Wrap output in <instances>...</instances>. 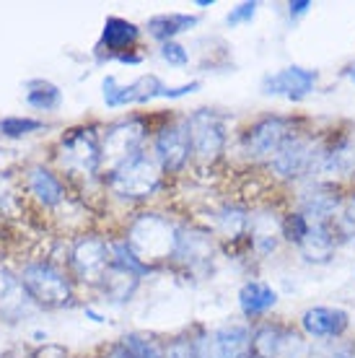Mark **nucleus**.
<instances>
[{
    "label": "nucleus",
    "mask_w": 355,
    "mask_h": 358,
    "mask_svg": "<svg viewBox=\"0 0 355 358\" xmlns=\"http://www.w3.org/2000/svg\"><path fill=\"white\" fill-rule=\"evenodd\" d=\"M301 327L309 338H317V341L342 338L350 327V314L340 306H314V309L303 312Z\"/></svg>",
    "instance_id": "15"
},
{
    "label": "nucleus",
    "mask_w": 355,
    "mask_h": 358,
    "mask_svg": "<svg viewBox=\"0 0 355 358\" xmlns=\"http://www.w3.org/2000/svg\"><path fill=\"white\" fill-rule=\"evenodd\" d=\"M127 247L133 250V255L140 262L177 257L179 231L161 215H140L127 234Z\"/></svg>",
    "instance_id": "1"
},
{
    "label": "nucleus",
    "mask_w": 355,
    "mask_h": 358,
    "mask_svg": "<svg viewBox=\"0 0 355 358\" xmlns=\"http://www.w3.org/2000/svg\"><path fill=\"white\" fill-rule=\"evenodd\" d=\"M164 83L159 81V76H143L130 86H119L115 76L104 78V101L107 107H124V104H140V101H151V99L164 94Z\"/></svg>",
    "instance_id": "13"
},
{
    "label": "nucleus",
    "mask_w": 355,
    "mask_h": 358,
    "mask_svg": "<svg viewBox=\"0 0 355 358\" xmlns=\"http://www.w3.org/2000/svg\"><path fill=\"white\" fill-rule=\"evenodd\" d=\"M109 358H130V353H127L124 348H117V350H112V356Z\"/></svg>",
    "instance_id": "31"
},
{
    "label": "nucleus",
    "mask_w": 355,
    "mask_h": 358,
    "mask_svg": "<svg viewBox=\"0 0 355 358\" xmlns=\"http://www.w3.org/2000/svg\"><path fill=\"white\" fill-rule=\"evenodd\" d=\"M355 174V138L353 135H342L332 143H319L314 166H311V179H319L321 182H332L340 177H350Z\"/></svg>",
    "instance_id": "6"
},
{
    "label": "nucleus",
    "mask_w": 355,
    "mask_h": 358,
    "mask_svg": "<svg viewBox=\"0 0 355 358\" xmlns=\"http://www.w3.org/2000/svg\"><path fill=\"white\" fill-rule=\"evenodd\" d=\"M143 130L140 120H130V122H119V125L109 127L104 135V145H101V162H109V171H115L119 164L133 159L135 153H140Z\"/></svg>",
    "instance_id": "11"
},
{
    "label": "nucleus",
    "mask_w": 355,
    "mask_h": 358,
    "mask_svg": "<svg viewBox=\"0 0 355 358\" xmlns=\"http://www.w3.org/2000/svg\"><path fill=\"white\" fill-rule=\"evenodd\" d=\"M311 6H314L311 0H294V3H288V10H291V16H303Z\"/></svg>",
    "instance_id": "29"
},
{
    "label": "nucleus",
    "mask_w": 355,
    "mask_h": 358,
    "mask_svg": "<svg viewBox=\"0 0 355 358\" xmlns=\"http://www.w3.org/2000/svg\"><path fill=\"white\" fill-rule=\"evenodd\" d=\"M60 164L73 174H96L101 164V148L94 130H71L60 143Z\"/></svg>",
    "instance_id": "9"
},
{
    "label": "nucleus",
    "mask_w": 355,
    "mask_h": 358,
    "mask_svg": "<svg viewBox=\"0 0 355 358\" xmlns=\"http://www.w3.org/2000/svg\"><path fill=\"white\" fill-rule=\"evenodd\" d=\"M275 304H277V291L273 286L262 283V280H247L239 288V306L241 312H244V317H249V320L267 314Z\"/></svg>",
    "instance_id": "18"
},
{
    "label": "nucleus",
    "mask_w": 355,
    "mask_h": 358,
    "mask_svg": "<svg viewBox=\"0 0 355 358\" xmlns=\"http://www.w3.org/2000/svg\"><path fill=\"white\" fill-rule=\"evenodd\" d=\"M329 358H355V353L353 350H338L335 356H329Z\"/></svg>",
    "instance_id": "30"
},
{
    "label": "nucleus",
    "mask_w": 355,
    "mask_h": 358,
    "mask_svg": "<svg viewBox=\"0 0 355 358\" xmlns=\"http://www.w3.org/2000/svg\"><path fill=\"white\" fill-rule=\"evenodd\" d=\"M153 153L156 162L161 164V169L177 171L187 164V159L192 156V145H189V130H187V120L171 122L156 135L153 143Z\"/></svg>",
    "instance_id": "12"
},
{
    "label": "nucleus",
    "mask_w": 355,
    "mask_h": 358,
    "mask_svg": "<svg viewBox=\"0 0 355 358\" xmlns=\"http://www.w3.org/2000/svg\"><path fill=\"white\" fill-rule=\"evenodd\" d=\"M21 283L29 296H34L36 301L47 306H62L71 301V286L52 265H45V262L27 265L21 273Z\"/></svg>",
    "instance_id": "8"
},
{
    "label": "nucleus",
    "mask_w": 355,
    "mask_h": 358,
    "mask_svg": "<svg viewBox=\"0 0 355 358\" xmlns=\"http://www.w3.org/2000/svg\"><path fill=\"white\" fill-rule=\"evenodd\" d=\"M259 3H254V0H249V3H241V6H236V8L226 16V24L229 27H236V24H247V21H252L254 18V13H257Z\"/></svg>",
    "instance_id": "28"
},
{
    "label": "nucleus",
    "mask_w": 355,
    "mask_h": 358,
    "mask_svg": "<svg viewBox=\"0 0 355 358\" xmlns=\"http://www.w3.org/2000/svg\"><path fill=\"white\" fill-rule=\"evenodd\" d=\"M296 122L294 120H288V117H262L257 120L254 125L249 127L244 138H241V148L247 153L252 162H270L277 151H280V145L296 135Z\"/></svg>",
    "instance_id": "3"
},
{
    "label": "nucleus",
    "mask_w": 355,
    "mask_h": 358,
    "mask_svg": "<svg viewBox=\"0 0 355 358\" xmlns=\"http://www.w3.org/2000/svg\"><path fill=\"white\" fill-rule=\"evenodd\" d=\"M112 247L101 239H80L73 250V268L80 280H99L112 268Z\"/></svg>",
    "instance_id": "14"
},
{
    "label": "nucleus",
    "mask_w": 355,
    "mask_h": 358,
    "mask_svg": "<svg viewBox=\"0 0 355 358\" xmlns=\"http://www.w3.org/2000/svg\"><path fill=\"white\" fill-rule=\"evenodd\" d=\"M335 231H338L340 242H350L355 239V195H347L340 200V208L335 213Z\"/></svg>",
    "instance_id": "23"
},
{
    "label": "nucleus",
    "mask_w": 355,
    "mask_h": 358,
    "mask_svg": "<svg viewBox=\"0 0 355 358\" xmlns=\"http://www.w3.org/2000/svg\"><path fill=\"white\" fill-rule=\"evenodd\" d=\"M345 76H347V78H350V81L355 83V65H350V68H347V71H345Z\"/></svg>",
    "instance_id": "32"
},
{
    "label": "nucleus",
    "mask_w": 355,
    "mask_h": 358,
    "mask_svg": "<svg viewBox=\"0 0 355 358\" xmlns=\"http://www.w3.org/2000/svg\"><path fill=\"white\" fill-rule=\"evenodd\" d=\"M122 348L130 353V358H166V353H161L156 343L140 335H124Z\"/></svg>",
    "instance_id": "24"
},
{
    "label": "nucleus",
    "mask_w": 355,
    "mask_h": 358,
    "mask_svg": "<svg viewBox=\"0 0 355 358\" xmlns=\"http://www.w3.org/2000/svg\"><path fill=\"white\" fill-rule=\"evenodd\" d=\"M27 104L39 109V112H50V109H57L62 104V94L55 83L34 78L27 83Z\"/></svg>",
    "instance_id": "22"
},
{
    "label": "nucleus",
    "mask_w": 355,
    "mask_h": 358,
    "mask_svg": "<svg viewBox=\"0 0 355 358\" xmlns=\"http://www.w3.org/2000/svg\"><path fill=\"white\" fill-rule=\"evenodd\" d=\"M29 189H31V195L47 208L62 203V197H65V189H62L60 179L55 177L52 171L42 169V166H34V169L29 171Z\"/></svg>",
    "instance_id": "21"
},
{
    "label": "nucleus",
    "mask_w": 355,
    "mask_h": 358,
    "mask_svg": "<svg viewBox=\"0 0 355 358\" xmlns=\"http://www.w3.org/2000/svg\"><path fill=\"white\" fill-rule=\"evenodd\" d=\"M249 234H252V247L259 255H270L277 247V239L283 236L280 221L267 213H259L254 218H249Z\"/></svg>",
    "instance_id": "19"
},
{
    "label": "nucleus",
    "mask_w": 355,
    "mask_h": 358,
    "mask_svg": "<svg viewBox=\"0 0 355 358\" xmlns=\"http://www.w3.org/2000/svg\"><path fill=\"white\" fill-rule=\"evenodd\" d=\"M280 229H283V236L288 242H294L296 247H301V242L306 239V234H309V221L296 210V213H288L283 221H280Z\"/></svg>",
    "instance_id": "25"
},
{
    "label": "nucleus",
    "mask_w": 355,
    "mask_h": 358,
    "mask_svg": "<svg viewBox=\"0 0 355 358\" xmlns=\"http://www.w3.org/2000/svg\"><path fill=\"white\" fill-rule=\"evenodd\" d=\"M252 353L254 358H306L309 345L301 332L285 324H262L252 335Z\"/></svg>",
    "instance_id": "5"
},
{
    "label": "nucleus",
    "mask_w": 355,
    "mask_h": 358,
    "mask_svg": "<svg viewBox=\"0 0 355 358\" xmlns=\"http://www.w3.org/2000/svg\"><path fill=\"white\" fill-rule=\"evenodd\" d=\"M189 145L192 153L203 162H215L226 145V120L213 109H197L187 117Z\"/></svg>",
    "instance_id": "4"
},
{
    "label": "nucleus",
    "mask_w": 355,
    "mask_h": 358,
    "mask_svg": "<svg viewBox=\"0 0 355 358\" xmlns=\"http://www.w3.org/2000/svg\"><path fill=\"white\" fill-rule=\"evenodd\" d=\"M317 81H319L317 71H309V68H301V65H288L283 71L267 73L259 89L267 96H283L288 101H301L317 89Z\"/></svg>",
    "instance_id": "10"
},
{
    "label": "nucleus",
    "mask_w": 355,
    "mask_h": 358,
    "mask_svg": "<svg viewBox=\"0 0 355 358\" xmlns=\"http://www.w3.org/2000/svg\"><path fill=\"white\" fill-rule=\"evenodd\" d=\"M340 244V236L335 231V224H309V234L301 242L298 250L303 252V257L311 262H324L329 260Z\"/></svg>",
    "instance_id": "17"
},
{
    "label": "nucleus",
    "mask_w": 355,
    "mask_h": 358,
    "mask_svg": "<svg viewBox=\"0 0 355 358\" xmlns=\"http://www.w3.org/2000/svg\"><path fill=\"white\" fill-rule=\"evenodd\" d=\"M197 24H200V18L189 16V13H161L148 21V34L161 42H174V36L184 34Z\"/></svg>",
    "instance_id": "20"
},
{
    "label": "nucleus",
    "mask_w": 355,
    "mask_h": 358,
    "mask_svg": "<svg viewBox=\"0 0 355 358\" xmlns=\"http://www.w3.org/2000/svg\"><path fill=\"white\" fill-rule=\"evenodd\" d=\"M317 151H319V143L314 138H306V135H291L280 151L270 159V166L277 177L283 179H298V177H309L311 166H314V159H317Z\"/></svg>",
    "instance_id": "7"
},
{
    "label": "nucleus",
    "mask_w": 355,
    "mask_h": 358,
    "mask_svg": "<svg viewBox=\"0 0 355 358\" xmlns=\"http://www.w3.org/2000/svg\"><path fill=\"white\" fill-rule=\"evenodd\" d=\"M39 127H42V122L31 120V117H3L0 120V133L8 135V138H21V135L34 133Z\"/></svg>",
    "instance_id": "26"
},
{
    "label": "nucleus",
    "mask_w": 355,
    "mask_h": 358,
    "mask_svg": "<svg viewBox=\"0 0 355 358\" xmlns=\"http://www.w3.org/2000/svg\"><path fill=\"white\" fill-rule=\"evenodd\" d=\"M161 57L169 65H179V68L189 63V55H187V50L179 42H164L161 45Z\"/></svg>",
    "instance_id": "27"
},
{
    "label": "nucleus",
    "mask_w": 355,
    "mask_h": 358,
    "mask_svg": "<svg viewBox=\"0 0 355 358\" xmlns=\"http://www.w3.org/2000/svg\"><path fill=\"white\" fill-rule=\"evenodd\" d=\"M140 39V29L135 27L133 21L119 16H109L104 21V31L99 39V50H107V55L112 57H122L124 50L130 52V47Z\"/></svg>",
    "instance_id": "16"
},
{
    "label": "nucleus",
    "mask_w": 355,
    "mask_h": 358,
    "mask_svg": "<svg viewBox=\"0 0 355 358\" xmlns=\"http://www.w3.org/2000/svg\"><path fill=\"white\" fill-rule=\"evenodd\" d=\"M159 179L161 164L156 162V156L140 151L119 164L115 171H109V187L119 197H148L159 187Z\"/></svg>",
    "instance_id": "2"
}]
</instances>
